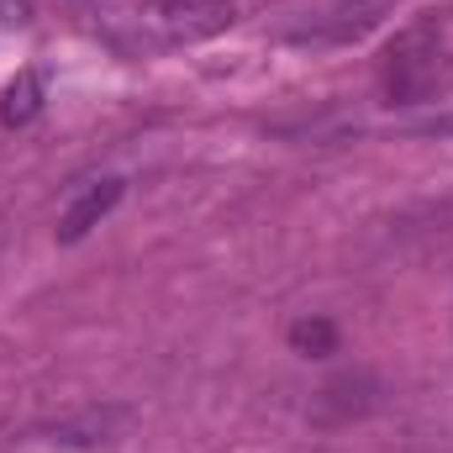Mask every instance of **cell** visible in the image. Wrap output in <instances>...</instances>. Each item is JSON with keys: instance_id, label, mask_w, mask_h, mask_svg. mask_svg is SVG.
<instances>
[{"instance_id": "8992f818", "label": "cell", "mask_w": 453, "mask_h": 453, "mask_svg": "<svg viewBox=\"0 0 453 453\" xmlns=\"http://www.w3.org/2000/svg\"><path fill=\"white\" fill-rule=\"evenodd\" d=\"M290 348H296L301 358H327V353H338V327H333L327 317H301V322L290 327Z\"/></svg>"}, {"instance_id": "5b68a950", "label": "cell", "mask_w": 453, "mask_h": 453, "mask_svg": "<svg viewBox=\"0 0 453 453\" xmlns=\"http://www.w3.org/2000/svg\"><path fill=\"white\" fill-rule=\"evenodd\" d=\"M37 111H42V74L16 69V80L0 90V127H27Z\"/></svg>"}, {"instance_id": "52a82bcc", "label": "cell", "mask_w": 453, "mask_h": 453, "mask_svg": "<svg viewBox=\"0 0 453 453\" xmlns=\"http://www.w3.org/2000/svg\"><path fill=\"white\" fill-rule=\"evenodd\" d=\"M433 132H443V137H449V132H453V116H443V121H433Z\"/></svg>"}, {"instance_id": "277c9868", "label": "cell", "mask_w": 453, "mask_h": 453, "mask_svg": "<svg viewBox=\"0 0 453 453\" xmlns=\"http://www.w3.org/2000/svg\"><path fill=\"white\" fill-rule=\"evenodd\" d=\"M127 422L132 417L121 406H90V411H74V417L53 422L48 433H53V443H69V449H101V443H116L121 438Z\"/></svg>"}, {"instance_id": "3957f363", "label": "cell", "mask_w": 453, "mask_h": 453, "mask_svg": "<svg viewBox=\"0 0 453 453\" xmlns=\"http://www.w3.org/2000/svg\"><path fill=\"white\" fill-rule=\"evenodd\" d=\"M116 201H121V180H116V174L96 180V185H85V190L64 206V217H58V242H80L90 226H101L106 217H111Z\"/></svg>"}, {"instance_id": "7a4b0ae2", "label": "cell", "mask_w": 453, "mask_h": 453, "mask_svg": "<svg viewBox=\"0 0 453 453\" xmlns=\"http://www.w3.org/2000/svg\"><path fill=\"white\" fill-rule=\"evenodd\" d=\"M142 21L164 42H206L237 21V11H232V0H148Z\"/></svg>"}, {"instance_id": "6da1fadb", "label": "cell", "mask_w": 453, "mask_h": 453, "mask_svg": "<svg viewBox=\"0 0 453 453\" xmlns=\"http://www.w3.org/2000/svg\"><path fill=\"white\" fill-rule=\"evenodd\" d=\"M443 58H449V48H443V16L438 11L417 16L411 27H401L395 42L385 48V96H390V106L427 101L443 85V74H449Z\"/></svg>"}]
</instances>
